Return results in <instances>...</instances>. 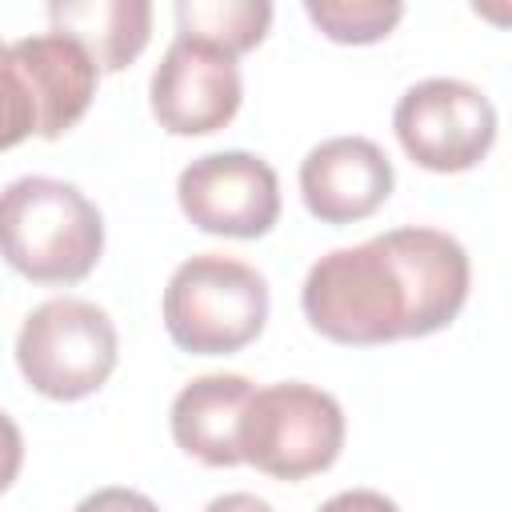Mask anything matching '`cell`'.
<instances>
[{
    "label": "cell",
    "mask_w": 512,
    "mask_h": 512,
    "mask_svg": "<svg viewBox=\"0 0 512 512\" xmlns=\"http://www.w3.org/2000/svg\"><path fill=\"white\" fill-rule=\"evenodd\" d=\"M472 284L468 252L440 228H392L356 248L320 256L300 288L304 320L352 348L448 328Z\"/></svg>",
    "instance_id": "6da1fadb"
},
{
    "label": "cell",
    "mask_w": 512,
    "mask_h": 512,
    "mask_svg": "<svg viewBox=\"0 0 512 512\" xmlns=\"http://www.w3.org/2000/svg\"><path fill=\"white\" fill-rule=\"evenodd\" d=\"M104 252L100 208L68 180L20 176L0 188V256L24 280L76 284Z\"/></svg>",
    "instance_id": "7a4b0ae2"
},
{
    "label": "cell",
    "mask_w": 512,
    "mask_h": 512,
    "mask_svg": "<svg viewBox=\"0 0 512 512\" xmlns=\"http://www.w3.org/2000/svg\"><path fill=\"white\" fill-rule=\"evenodd\" d=\"M160 308L176 348L192 356H228L264 332L268 284L244 260L200 252L168 276Z\"/></svg>",
    "instance_id": "3957f363"
},
{
    "label": "cell",
    "mask_w": 512,
    "mask_h": 512,
    "mask_svg": "<svg viewBox=\"0 0 512 512\" xmlns=\"http://www.w3.org/2000/svg\"><path fill=\"white\" fill-rule=\"evenodd\" d=\"M344 408L332 392L300 380L252 388L240 416V460L272 480H308L336 464Z\"/></svg>",
    "instance_id": "277c9868"
},
{
    "label": "cell",
    "mask_w": 512,
    "mask_h": 512,
    "mask_svg": "<svg viewBox=\"0 0 512 512\" xmlns=\"http://www.w3.org/2000/svg\"><path fill=\"white\" fill-rule=\"evenodd\" d=\"M120 356L108 312L80 296L36 304L16 332L20 376L48 400H84L104 388Z\"/></svg>",
    "instance_id": "5b68a950"
},
{
    "label": "cell",
    "mask_w": 512,
    "mask_h": 512,
    "mask_svg": "<svg viewBox=\"0 0 512 512\" xmlns=\"http://www.w3.org/2000/svg\"><path fill=\"white\" fill-rule=\"evenodd\" d=\"M400 148L428 172H468L496 140L492 100L456 76L416 80L392 112Z\"/></svg>",
    "instance_id": "8992f818"
},
{
    "label": "cell",
    "mask_w": 512,
    "mask_h": 512,
    "mask_svg": "<svg viewBox=\"0 0 512 512\" xmlns=\"http://www.w3.org/2000/svg\"><path fill=\"white\" fill-rule=\"evenodd\" d=\"M176 200L200 232L256 240L280 216V180L276 168L252 152H208L180 172Z\"/></svg>",
    "instance_id": "52a82bcc"
},
{
    "label": "cell",
    "mask_w": 512,
    "mask_h": 512,
    "mask_svg": "<svg viewBox=\"0 0 512 512\" xmlns=\"http://www.w3.org/2000/svg\"><path fill=\"white\" fill-rule=\"evenodd\" d=\"M240 96L244 84L236 60L188 36H176L168 44L148 84L152 116L172 136H208L224 128L236 116Z\"/></svg>",
    "instance_id": "ba28073f"
},
{
    "label": "cell",
    "mask_w": 512,
    "mask_h": 512,
    "mask_svg": "<svg viewBox=\"0 0 512 512\" xmlns=\"http://www.w3.org/2000/svg\"><path fill=\"white\" fill-rule=\"evenodd\" d=\"M396 172L368 136L320 140L300 160V196L320 224H356L392 196Z\"/></svg>",
    "instance_id": "9c48e42d"
},
{
    "label": "cell",
    "mask_w": 512,
    "mask_h": 512,
    "mask_svg": "<svg viewBox=\"0 0 512 512\" xmlns=\"http://www.w3.org/2000/svg\"><path fill=\"white\" fill-rule=\"evenodd\" d=\"M12 56L24 68V80L32 88L36 112H40V132L36 136H44V140L64 136L88 112V104L96 96L100 72L92 64V56L60 32L24 36V40L12 44Z\"/></svg>",
    "instance_id": "30bf717a"
},
{
    "label": "cell",
    "mask_w": 512,
    "mask_h": 512,
    "mask_svg": "<svg viewBox=\"0 0 512 512\" xmlns=\"http://www.w3.org/2000/svg\"><path fill=\"white\" fill-rule=\"evenodd\" d=\"M252 396V380L240 372H208L188 380L168 412L172 440L208 468L240 464V416Z\"/></svg>",
    "instance_id": "8fae6325"
},
{
    "label": "cell",
    "mask_w": 512,
    "mask_h": 512,
    "mask_svg": "<svg viewBox=\"0 0 512 512\" xmlns=\"http://www.w3.org/2000/svg\"><path fill=\"white\" fill-rule=\"evenodd\" d=\"M52 32L76 40L96 72L128 68L148 36H152V4L148 0H56L48 4Z\"/></svg>",
    "instance_id": "7c38bea8"
},
{
    "label": "cell",
    "mask_w": 512,
    "mask_h": 512,
    "mask_svg": "<svg viewBox=\"0 0 512 512\" xmlns=\"http://www.w3.org/2000/svg\"><path fill=\"white\" fill-rule=\"evenodd\" d=\"M172 12L180 36L212 44L232 60L256 48L272 24V4L264 0H180Z\"/></svg>",
    "instance_id": "4fadbf2b"
},
{
    "label": "cell",
    "mask_w": 512,
    "mask_h": 512,
    "mask_svg": "<svg viewBox=\"0 0 512 512\" xmlns=\"http://www.w3.org/2000/svg\"><path fill=\"white\" fill-rule=\"evenodd\" d=\"M304 12L336 44H376L400 24L404 4L396 0H308Z\"/></svg>",
    "instance_id": "5bb4252c"
},
{
    "label": "cell",
    "mask_w": 512,
    "mask_h": 512,
    "mask_svg": "<svg viewBox=\"0 0 512 512\" xmlns=\"http://www.w3.org/2000/svg\"><path fill=\"white\" fill-rule=\"evenodd\" d=\"M40 132V112L32 100V88L24 80V68L12 56V44L0 40V152L24 144Z\"/></svg>",
    "instance_id": "9a60e30c"
},
{
    "label": "cell",
    "mask_w": 512,
    "mask_h": 512,
    "mask_svg": "<svg viewBox=\"0 0 512 512\" xmlns=\"http://www.w3.org/2000/svg\"><path fill=\"white\" fill-rule=\"evenodd\" d=\"M72 512H160L144 492L136 488H96L92 496H84Z\"/></svg>",
    "instance_id": "2e32d148"
},
{
    "label": "cell",
    "mask_w": 512,
    "mask_h": 512,
    "mask_svg": "<svg viewBox=\"0 0 512 512\" xmlns=\"http://www.w3.org/2000/svg\"><path fill=\"white\" fill-rule=\"evenodd\" d=\"M20 464H24V436L16 420L0 412V492L12 488V480L20 476Z\"/></svg>",
    "instance_id": "e0dca14e"
},
{
    "label": "cell",
    "mask_w": 512,
    "mask_h": 512,
    "mask_svg": "<svg viewBox=\"0 0 512 512\" xmlns=\"http://www.w3.org/2000/svg\"><path fill=\"white\" fill-rule=\"evenodd\" d=\"M320 512H400L384 492H372V488H348V492H336L332 500L320 504Z\"/></svg>",
    "instance_id": "ac0fdd59"
},
{
    "label": "cell",
    "mask_w": 512,
    "mask_h": 512,
    "mask_svg": "<svg viewBox=\"0 0 512 512\" xmlns=\"http://www.w3.org/2000/svg\"><path fill=\"white\" fill-rule=\"evenodd\" d=\"M204 512H272V504L260 500V496H252V492H224Z\"/></svg>",
    "instance_id": "d6986e66"
}]
</instances>
